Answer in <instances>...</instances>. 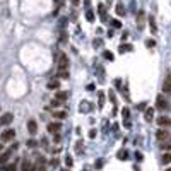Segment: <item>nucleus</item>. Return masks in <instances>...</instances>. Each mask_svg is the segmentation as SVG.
I'll list each match as a JSON object with an SVG mask.
<instances>
[{
	"mask_svg": "<svg viewBox=\"0 0 171 171\" xmlns=\"http://www.w3.org/2000/svg\"><path fill=\"white\" fill-rule=\"evenodd\" d=\"M53 116L58 118V120H63V118H67V111H55Z\"/></svg>",
	"mask_w": 171,
	"mask_h": 171,
	"instance_id": "obj_22",
	"label": "nucleus"
},
{
	"mask_svg": "<svg viewBox=\"0 0 171 171\" xmlns=\"http://www.w3.org/2000/svg\"><path fill=\"white\" fill-rule=\"evenodd\" d=\"M21 171H36V164L31 159H24L21 164Z\"/></svg>",
	"mask_w": 171,
	"mask_h": 171,
	"instance_id": "obj_6",
	"label": "nucleus"
},
{
	"mask_svg": "<svg viewBox=\"0 0 171 171\" xmlns=\"http://www.w3.org/2000/svg\"><path fill=\"white\" fill-rule=\"evenodd\" d=\"M170 132L168 130H164V128H159L158 132H156V139L159 140V142H164V140H170Z\"/></svg>",
	"mask_w": 171,
	"mask_h": 171,
	"instance_id": "obj_5",
	"label": "nucleus"
},
{
	"mask_svg": "<svg viewBox=\"0 0 171 171\" xmlns=\"http://www.w3.org/2000/svg\"><path fill=\"white\" fill-rule=\"evenodd\" d=\"M159 147H161V149H164V151H171V142H168V140L159 142Z\"/></svg>",
	"mask_w": 171,
	"mask_h": 171,
	"instance_id": "obj_23",
	"label": "nucleus"
},
{
	"mask_svg": "<svg viewBox=\"0 0 171 171\" xmlns=\"http://www.w3.org/2000/svg\"><path fill=\"white\" fill-rule=\"evenodd\" d=\"M103 164H104V163H103V159H99V161H96V164H94V166H96V168L99 170V168H101Z\"/></svg>",
	"mask_w": 171,
	"mask_h": 171,
	"instance_id": "obj_39",
	"label": "nucleus"
},
{
	"mask_svg": "<svg viewBox=\"0 0 171 171\" xmlns=\"http://www.w3.org/2000/svg\"><path fill=\"white\" fill-rule=\"evenodd\" d=\"M57 63H58V69H69V57L63 53V51H58L57 53Z\"/></svg>",
	"mask_w": 171,
	"mask_h": 171,
	"instance_id": "obj_1",
	"label": "nucleus"
},
{
	"mask_svg": "<svg viewBox=\"0 0 171 171\" xmlns=\"http://www.w3.org/2000/svg\"><path fill=\"white\" fill-rule=\"evenodd\" d=\"M86 19H87L89 22H94V12H92L91 9H87V10H86Z\"/></svg>",
	"mask_w": 171,
	"mask_h": 171,
	"instance_id": "obj_21",
	"label": "nucleus"
},
{
	"mask_svg": "<svg viewBox=\"0 0 171 171\" xmlns=\"http://www.w3.org/2000/svg\"><path fill=\"white\" fill-rule=\"evenodd\" d=\"M84 5H86V9H89L91 7V0H84Z\"/></svg>",
	"mask_w": 171,
	"mask_h": 171,
	"instance_id": "obj_42",
	"label": "nucleus"
},
{
	"mask_svg": "<svg viewBox=\"0 0 171 171\" xmlns=\"http://www.w3.org/2000/svg\"><path fill=\"white\" fill-rule=\"evenodd\" d=\"M84 171H89V170H84Z\"/></svg>",
	"mask_w": 171,
	"mask_h": 171,
	"instance_id": "obj_50",
	"label": "nucleus"
},
{
	"mask_svg": "<svg viewBox=\"0 0 171 171\" xmlns=\"http://www.w3.org/2000/svg\"><path fill=\"white\" fill-rule=\"evenodd\" d=\"M60 104H62V101H60V99H57V98H53V99H51V106H53V108H57V106H60Z\"/></svg>",
	"mask_w": 171,
	"mask_h": 171,
	"instance_id": "obj_30",
	"label": "nucleus"
},
{
	"mask_svg": "<svg viewBox=\"0 0 171 171\" xmlns=\"http://www.w3.org/2000/svg\"><path fill=\"white\" fill-rule=\"evenodd\" d=\"M3 171H17V166L15 164H3Z\"/></svg>",
	"mask_w": 171,
	"mask_h": 171,
	"instance_id": "obj_25",
	"label": "nucleus"
},
{
	"mask_svg": "<svg viewBox=\"0 0 171 171\" xmlns=\"http://www.w3.org/2000/svg\"><path fill=\"white\" fill-rule=\"evenodd\" d=\"M87 91H94V84H89V86H87Z\"/></svg>",
	"mask_w": 171,
	"mask_h": 171,
	"instance_id": "obj_44",
	"label": "nucleus"
},
{
	"mask_svg": "<svg viewBox=\"0 0 171 171\" xmlns=\"http://www.w3.org/2000/svg\"><path fill=\"white\" fill-rule=\"evenodd\" d=\"M130 50H132V46H125V45L120 46V53H125V51H130Z\"/></svg>",
	"mask_w": 171,
	"mask_h": 171,
	"instance_id": "obj_31",
	"label": "nucleus"
},
{
	"mask_svg": "<svg viewBox=\"0 0 171 171\" xmlns=\"http://www.w3.org/2000/svg\"><path fill=\"white\" fill-rule=\"evenodd\" d=\"M15 149H7V151H2V154H0V164H7V161L10 159V156H12V152H14Z\"/></svg>",
	"mask_w": 171,
	"mask_h": 171,
	"instance_id": "obj_7",
	"label": "nucleus"
},
{
	"mask_svg": "<svg viewBox=\"0 0 171 171\" xmlns=\"http://www.w3.org/2000/svg\"><path fill=\"white\" fill-rule=\"evenodd\" d=\"M116 158H118V159H122V161H125V159L128 158V152H127L125 149H120V151H118V156H116Z\"/></svg>",
	"mask_w": 171,
	"mask_h": 171,
	"instance_id": "obj_20",
	"label": "nucleus"
},
{
	"mask_svg": "<svg viewBox=\"0 0 171 171\" xmlns=\"http://www.w3.org/2000/svg\"><path fill=\"white\" fill-rule=\"evenodd\" d=\"M146 19H147V17H146V12H144V10H140V12H139V17H137V24H139V27H142V26H144Z\"/></svg>",
	"mask_w": 171,
	"mask_h": 171,
	"instance_id": "obj_16",
	"label": "nucleus"
},
{
	"mask_svg": "<svg viewBox=\"0 0 171 171\" xmlns=\"http://www.w3.org/2000/svg\"><path fill=\"white\" fill-rule=\"evenodd\" d=\"M156 108H158V110H161V111H166V110L170 108V104H168V99H166L163 94H159V96L156 98Z\"/></svg>",
	"mask_w": 171,
	"mask_h": 171,
	"instance_id": "obj_2",
	"label": "nucleus"
},
{
	"mask_svg": "<svg viewBox=\"0 0 171 171\" xmlns=\"http://www.w3.org/2000/svg\"><path fill=\"white\" fill-rule=\"evenodd\" d=\"M101 21H103V22H108V14H106V12H101Z\"/></svg>",
	"mask_w": 171,
	"mask_h": 171,
	"instance_id": "obj_36",
	"label": "nucleus"
},
{
	"mask_svg": "<svg viewBox=\"0 0 171 171\" xmlns=\"http://www.w3.org/2000/svg\"><path fill=\"white\" fill-rule=\"evenodd\" d=\"M139 110H146V103H140V104H139Z\"/></svg>",
	"mask_w": 171,
	"mask_h": 171,
	"instance_id": "obj_45",
	"label": "nucleus"
},
{
	"mask_svg": "<svg viewBox=\"0 0 171 171\" xmlns=\"http://www.w3.org/2000/svg\"><path fill=\"white\" fill-rule=\"evenodd\" d=\"M122 115H123V116H125V120H127V118L130 116V110H128V108H123V110H122Z\"/></svg>",
	"mask_w": 171,
	"mask_h": 171,
	"instance_id": "obj_32",
	"label": "nucleus"
},
{
	"mask_svg": "<svg viewBox=\"0 0 171 171\" xmlns=\"http://www.w3.org/2000/svg\"><path fill=\"white\" fill-rule=\"evenodd\" d=\"M111 27H115V29H120V27H122V22H120L118 19H113V21H111Z\"/></svg>",
	"mask_w": 171,
	"mask_h": 171,
	"instance_id": "obj_26",
	"label": "nucleus"
},
{
	"mask_svg": "<svg viewBox=\"0 0 171 171\" xmlns=\"http://www.w3.org/2000/svg\"><path fill=\"white\" fill-rule=\"evenodd\" d=\"M60 128H62V125H60L58 122H51V123L48 125V132H50V134H58Z\"/></svg>",
	"mask_w": 171,
	"mask_h": 171,
	"instance_id": "obj_12",
	"label": "nucleus"
},
{
	"mask_svg": "<svg viewBox=\"0 0 171 171\" xmlns=\"http://www.w3.org/2000/svg\"><path fill=\"white\" fill-rule=\"evenodd\" d=\"M170 142H171V135H170Z\"/></svg>",
	"mask_w": 171,
	"mask_h": 171,
	"instance_id": "obj_48",
	"label": "nucleus"
},
{
	"mask_svg": "<svg viewBox=\"0 0 171 171\" xmlns=\"http://www.w3.org/2000/svg\"><path fill=\"white\" fill-rule=\"evenodd\" d=\"M156 122L159 127H171V118H168V116H159Z\"/></svg>",
	"mask_w": 171,
	"mask_h": 171,
	"instance_id": "obj_13",
	"label": "nucleus"
},
{
	"mask_svg": "<svg viewBox=\"0 0 171 171\" xmlns=\"http://www.w3.org/2000/svg\"><path fill=\"white\" fill-rule=\"evenodd\" d=\"M36 146H38V142H36L34 139H29V140H27V147H36Z\"/></svg>",
	"mask_w": 171,
	"mask_h": 171,
	"instance_id": "obj_33",
	"label": "nucleus"
},
{
	"mask_svg": "<svg viewBox=\"0 0 171 171\" xmlns=\"http://www.w3.org/2000/svg\"><path fill=\"white\" fill-rule=\"evenodd\" d=\"M62 171H69V170H62Z\"/></svg>",
	"mask_w": 171,
	"mask_h": 171,
	"instance_id": "obj_49",
	"label": "nucleus"
},
{
	"mask_svg": "<svg viewBox=\"0 0 171 171\" xmlns=\"http://www.w3.org/2000/svg\"><path fill=\"white\" fill-rule=\"evenodd\" d=\"M58 77L69 79V69H58Z\"/></svg>",
	"mask_w": 171,
	"mask_h": 171,
	"instance_id": "obj_19",
	"label": "nucleus"
},
{
	"mask_svg": "<svg viewBox=\"0 0 171 171\" xmlns=\"http://www.w3.org/2000/svg\"><path fill=\"white\" fill-rule=\"evenodd\" d=\"M75 151H77V152H82V140H79V142H77V146H75Z\"/></svg>",
	"mask_w": 171,
	"mask_h": 171,
	"instance_id": "obj_35",
	"label": "nucleus"
},
{
	"mask_svg": "<svg viewBox=\"0 0 171 171\" xmlns=\"http://www.w3.org/2000/svg\"><path fill=\"white\" fill-rule=\"evenodd\" d=\"M65 164H67L69 168H70V166L74 164V161H72V158H70V156H67V158H65Z\"/></svg>",
	"mask_w": 171,
	"mask_h": 171,
	"instance_id": "obj_34",
	"label": "nucleus"
},
{
	"mask_svg": "<svg viewBox=\"0 0 171 171\" xmlns=\"http://www.w3.org/2000/svg\"><path fill=\"white\" fill-rule=\"evenodd\" d=\"M104 101H106V99H104V92H103V91H99V108L104 104Z\"/></svg>",
	"mask_w": 171,
	"mask_h": 171,
	"instance_id": "obj_29",
	"label": "nucleus"
},
{
	"mask_svg": "<svg viewBox=\"0 0 171 171\" xmlns=\"http://www.w3.org/2000/svg\"><path fill=\"white\" fill-rule=\"evenodd\" d=\"M103 57H104L106 60H110V62H111V60L115 58V55H113V53H111L110 50H104V51H103Z\"/></svg>",
	"mask_w": 171,
	"mask_h": 171,
	"instance_id": "obj_24",
	"label": "nucleus"
},
{
	"mask_svg": "<svg viewBox=\"0 0 171 171\" xmlns=\"http://www.w3.org/2000/svg\"><path fill=\"white\" fill-rule=\"evenodd\" d=\"M146 46H147V48H154V46H156V41H154V39H146Z\"/></svg>",
	"mask_w": 171,
	"mask_h": 171,
	"instance_id": "obj_28",
	"label": "nucleus"
},
{
	"mask_svg": "<svg viewBox=\"0 0 171 171\" xmlns=\"http://www.w3.org/2000/svg\"><path fill=\"white\" fill-rule=\"evenodd\" d=\"M14 122V115L12 113H3L2 116H0V127H7V125H10Z\"/></svg>",
	"mask_w": 171,
	"mask_h": 171,
	"instance_id": "obj_4",
	"label": "nucleus"
},
{
	"mask_svg": "<svg viewBox=\"0 0 171 171\" xmlns=\"http://www.w3.org/2000/svg\"><path fill=\"white\" fill-rule=\"evenodd\" d=\"M46 87H48L50 91H58V87H60V79H58V77H57V79H50Z\"/></svg>",
	"mask_w": 171,
	"mask_h": 171,
	"instance_id": "obj_9",
	"label": "nucleus"
},
{
	"mask_svg": "<svg viewBox=\"0 0 171 171\" xmlns=\"http://www.w3.org/2000/svg\"><path fill=\"white\" fill-rule=\"evenodd\" d=\"M96 134H98V130H96V128L89 130V137H91V139H94V137H96Z\"/></svg>",
	"mask_w": 171,
	"mask_h": 171,
	"instance_id": "obj_38",
	"label": "nucleus"
},
{
	"mask_svg": "<svg viewBox=\"0 0 171 171\" xmlns=\"http://www.w3.org/2000/svg\"><path fill=\"white\" fill-rule=\"evenodd\" d=\"M164 164H168V163H171V152H166L164 156H163V159H161Z\"/></svg>",
	"mask_w": 171,
	"mask_h": 171,
	"instance_id": "obj_27",
	"label": "nucleus"
},
{
	"mask_svg": "<svg viewBox=\"0 0 171 171\" xmlns=\"http://www.w3.org/2000/svg\"><path fill=\"white\" fill-rule=\"evenodd\" d=\"M70 2H72V5L75 7V5H79V2H81V0H70Z\"/></svg>",
	"mask_w": 171,
	"mask_h": 171,
	"instance_id": "obj_46",
	"label": "nucleus"
},
{
	"mask_svg": "<svg viewBox=\"0 0 171 171\" xmlns=\"http://www.w3.org/2000/svg\"><path fill=\"white\" fill-rule=\"evenodd\" d=\"M110 101H111L113 104L116 103V98H115V94H113V91H110Z\"/></svg>",
	"mask_w": 171,
	"mask_h": 171,
	"instance_id": "obj_37",
	"label": "nucleus"
},
{
	"mask_svg": "<svg viewBox=\"0 0 171 171\" xmlns=\"http://www.w3.org/2000/svg\"><path fill=\"white\" fill-rule=\"evenodd\" d=\"M144 116H146V122H152V120H154V110H152V108H147L146 113H144Z\"/></svg>",
	"mask_w": 171,
	"mask_h": 171,
	"instance_id": "obj_18",
	"label": "nucleus"
},
{
	"mask_svg": "<svg viewBox=\"0 0 171 171\" xmlns=\"http://www.w3.org/2000/svg\"><path fill=\"white\" fill-rule=\"evenodd\" d=\"M27 132H29L31 135H34V134L38 132V123H36V120H29V122H27Z\"/></svg>",
	"mask_w": 171,
	"mask_h": 171,
	"instance_id": "obj_11",
	"label": "nucleus"
},
{
	"mask_svg": "<svg viewBox=\"0 0 171 171\" xmlns=\"http://www.w3.org/2000/svg\"><path fill=\"white\" fill-rule=\"evenodd\" d=\"M115 10H116V14L122 17V15H125V12H127V9H125V5L122 3V2H118L116 3V7H115Z\"/></svg>",
	"mask_w": 171,
	"mask_h": 171,
	"instance_id": "obj_15",
	"label": "nucleus"
},
{
	"mask_svg": "<svg viewBox=\"0 0 171 171\" xmlns=\"http://www.w3.org/2000/svg\"><path fill=\"white\" fill-rule=\"evenodd\" d=\"M163 91L166 92V94H171V75L168 74L166 77H164V84H163Z\"/></svg>",
	"mask_w": 171,
	"mask_h": 171,
	"instance_id": "obj_10",
	"label": "nucleus"
},
{
	"mask_svg": "<svg viewBox=\"0 0 171 171\" xmlns=\"http://www.w3.org/2000/svg\"><path fill=\"white\" fill-rule=\"evenodd\" d=\"M2 151H3V140L0 139V152H2Z\"/></svg>",
	"mask_w": 171,
	"mask_h": 171,
	"instance_id": "obj_47",
	"label": "nucleus"
},
{
	"mask_svg": "<svg viewBox=\"0 0 171 171\" xmlns=\"http://www.w3.org/2000/svg\"><path fill=\"white\" fill-rule=\"evenodd\" d=\"M36 159H38V161H36V170L38 171H46V159H45L43 156H38Z\"/></svg>",
	"mask_w": 171,
	"mask_h": 171,
	"instance_id": "obj_8",
	"label": "nucleus"
},
{
	"mask_svg": "<svg viewBox=\"0 0 171 171\" xmlns=\"http://www.w3.org/2000/svg\"><path fill=\"white\" fill-rule=\"evenodd\" d=\"M53 135H55V137H53V140L58 144V142H60V134H53Z\"/></svg>",
	"mask_w": 171,
	"mask_h": 171,
	"instance_id": "obj_40",
	"label": "nucleus"
},
{
	"mask_svg": "<svg viewBox=\"0 0 171 171\" xmlns=\"http://www.w3.org/2000/svg\"><path fill=\"white\" fill-rule=\"evenodd\" d=\"M0 139H2L3 142H12V140L15 139V130H14V128H7V130H3L2 135H0Z\"/></svg>",
	"mask_w": 171,
	"mask_h": 171,
	"instance_id": "obj_3",
	"label": "nucleus"
},
{
	"mask_svg": "<svg viewBox=\"0 0 171 171\" xmlns=\"http://www.w3.org/2000/svg\"><path fill=\"white\" fill-rule=\"evenodd\" d=\"M147 21H149L151 33H156V31H158V24H156V21H154V15H147Z\"/></svg>",
	"mask_w": 171,
	"mask_h": 171,
	"instance_id": "obj_14",
	"label": "nucleus"
},
{
	"mask_svg": "<svg viewBox=\"0 0 171 171\" xmlns=\"http://www.w3.org/2000/svg\"><path fill=\"white\" fill-rule=\"evenodd\" d=\"M168 171H171V168H170V170H168Z\"/></svg>",
	"mask_w": 171,
	"mask_h": 171,
	"instance_id": "obj_51",
	"label": "nucleus"
},
{
	"mask_svg": "<svg viewBox=\"0 0 171 171\" xmlns=\"http://www.w3.org/2000/svg\"><path fill=\"white\" fill-rule=\"evenodd\" d=\"M135 158H137L139 161H142V154H140V152H135Z\"/></svg>",
	"mask_w": 171,
	"mask_h": 171,
	"instance_id": "obj_43",
	"label": "nucleus"
},
{
	"mask_svg": "<svg viewBox=\"0 0 171 171\" xmlns=\"http://www.w3.org/2000/svg\"><path fill=\"white\" fill-rule=\"evenodd\" d=\"M55 98H57V99H60V101L63 103V101H65V99L69 98V92H67V91H57Z\"/></svg>",
	"mask_w": 171,
	"mask_h": 171,
	"instance_id": "obj_17",
	"label": "nucleus"
},
{
	"mask_svg": "<svg viewBox=\"0 0 171 171\" xmlns=\"http://www.w3.org/2000/svg\"><path fill=\"white\" fill-rule=\"evenodd\" d=\"M101 45H103V41H101V39H96V41H94V46H96V48H98V46H101Z\"/></svg>",
	"mask_w": 171,
	"mask_h": 171,
	"instance_id": "obj_41",
	"label": "nucleus"
}]
</instances>
